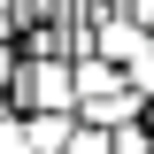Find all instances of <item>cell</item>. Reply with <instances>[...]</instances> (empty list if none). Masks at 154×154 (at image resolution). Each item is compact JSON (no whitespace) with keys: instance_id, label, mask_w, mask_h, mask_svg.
<instances>
[{"instance_id":"cell-1","label":"cell","mask_w":154,"mask_h":154,"mask_svg":"<svg viewBox=\"0 0 154 154\" xmlns=\"http://www.w3.org/2000/svg\"><path fill=\"white\" fill-rule=\"evenodd\" d=\"M8 108L16 116H77V62H23L16 54Z\"/></svg>"},{"instance_id":"cell-8","label":"cell","mask_w":154,"mask_h":154,"mask_svg":"<svg viewBox=\"0 0 154 154\" xmlns=\"http://www.w3.org/2000/svg\"><path fill=\"white\" fill-rule=\"evenodd\" d=\"M116 154H154V131L131 123V131H116Z\"/></svg>"},{"instance_id":"cell-3","label":"cell","mask_w":154,"mask_h":154,"mask_svg":"<svg viewBox=\"0 0 154 154\" xmlns=\"http://www.w3.org/2000/svg\"><path fill=\"white\" fill-rule=\"evenodd\" d=\"M131 77L116 69V62H100V54H77V108H93V100H108V93H123Z\"/></svg>"},{"instance_id":"cell-9","label":"cell","mask_w":154,"mask_h":154,"mask_svg":"<svg viewBox=\"0 0 154 154\" xmlns=\"http://www.w3.org/2000/svg\"><path fill=\"white\" fill-rule=\"evenodd\" d=\"M131 16L146 23V38H154V0H131Z\"/></svg>"},{"instance_id":"cell-7","label":"cell","mask_w":154,"mask_h":154,"mask_svg":"<svg viewBox=\"0 0 154 154\" xmlns=\"http://www.w3.org/2000/svg\"><path fill=\"white\" fill-rule=\"evenodd\" d=\"M69 154H116V139H108V131H93V123H77V139H69Z\"/></svg>"},{"instance_id":"cell-10","label":"cell","mask_w":154,"mask_h":154,"mask_svg":"<svg viewBox=\"0 0 154 154\" xmlns=\"http://www.w3.org/2000/svg\"><path fill=\"white\" fill-rule=\"evenodd\" d=\"M146 131H154V108H146Z\"/></svg>"},{"instance_id":"cell-5","label":"cell","mask_w":154,"mask_h":154,"mask_svg":"<svg viewBox=\"0 0 154 154\" xmlns=\"http://www.w3.org/2000/svg\"><path fill=\"white\" fill-rule=\"evenodd\" d=\"M0 154H38L31 146V116H0Z\"/></svg>"},{"instance_id":"cell-6","label":"cell","mask_w":154,"mask_h":154,"mask_svg":"<svg viewBox=\"0 0 154 154\" xmlns=\"http://www.w3.org/2000/svg\"><path fill=\"white\" fill-rule=\"evenodd\" d=\"M123 77H131V93H139V100H146V108H154V46H146V54H139V62H131V69H123Z\"/></svg>"},{"instance_id":"cell-4","label":"cell","mask_w":154,"mask_h":154,"mask_svg":"<svg viewBox=\"0 0 154 154\" xmlns=\"http://www.w3.org/2000/svg\"><path fill=\"white\" fill-rule=\"evenodd\" d=\"M69 139H77V116H31V146L38 154H69Z\"/></svg>"},{"instance_id":"cell-2","label":"cell","mask_w":154,"mask_h":154,"mask_svg":"<svg viewBox=\"0 0 154 154\" xmlns=\"http://www.w3.org/2000/svg\"><path fill=\"white\" fill-rule=\"evenodd\" d=\"M146 46H154V38H146V23H139L131 8H116V16H100V23H93V54H100V62H116V69H131Z\"/></svg>"}]
</instances>
